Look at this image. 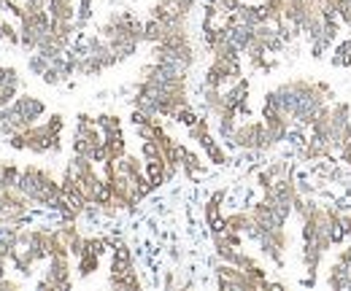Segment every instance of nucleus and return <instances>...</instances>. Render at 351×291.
Listing matches in <instances>:
<instances>
[{
    "label": "nucleus",
    "mask_w": 351,
    "mask_h": 291,
    "mask_svg": "<svg viewBox=\"0 0 351 291\" xmlns=\"http://www.w3.org/2000/svg\"><path fill=\"white\" fill-rule=\"evenodd\" d=\"M295 213L303 221V251H300V259H303V267H306L303 286H316V273L322 267V259L332 251V246H338L335 224H332V216H330L327 205H322L316 200H308V197L298 200Z\"/></svg>",
    "instance_id": "1"
},
{
    "label": "nucleus",
    "mask_w": 351,
    "mask_h": 291,
    "mask_svg": "<svg viewBox=\"0 0 351 291\" xmlns=\"http://www.w3.org/2000/svg\"><path fill=\"white\" fill-rule=\"evenodd\" d=\"M332 89L324 81H311V79H289L278 84L276 89L265 92V103L281 108L300 129H308L316 114L330 105Z\"/></svg>",
    "instance_id": "2"
},
{
    "label": "nucleus",
    "mask_w": 351,
    "mask_h": 291,
    "mask_svg": "<svg viewBox=\"0 0 351 291\" xmlns=\"http://www.w3.org/2000/svg\"><path fill=\"white\" fill-rule=\"evenodd\" d=\"M97 33L108 41V46L114 49V54L119 57V62H125L143 43V19H138L128 8L111 11L108 19L97 27Z\"/></svg>",
    "instance_id": "3"
},
{
    "label": "nucleus",
    "mask_w": 351,
    "mask_h": 291,
    "mask_svg": "<svg viewBox=\"0 0 351 291\" xmlns=\"http://www.w3.org/2000/svg\"><path fill=\"white\" fill-rule=\"evenodd\" d=\"M62 129H65V116L51 114L46 122H36L27 129L8 135V146L14 151H30V154H60L62 151Z\"/></svg>",
    "instance_id": "4"
},
{
    "label": "nucleus",
    "mask_w": 351,
    "mask_h": 291,
    "mask_svg": "<svg viewBox=\"0 0 351 291\" xmlns=\"http://www.w3.org/2000/svg\"><path fill=\"white\" fill-rule=\"evenodd\" d=\"M16 186L33 200V205H41L46 210H54L57 203L62 200L60 181L51 175V170H46L41 165L22 167V175H19V184Z\"/></svg>",
    "instance_id": "5"
},
{
    "label": "nucleus",
    "mask_w": 351,
    "mask_h": 291,
    "mask_svg": "<svg viewBox=\"0 0 351 291\" xmlns=\"http://www.w3.org/2000/svg\"><path fill=\"white\" fill-rule=\"evenodd\" d=\"M46 114V103L36 94H16L14 103H8L0 111V138L16 135L30 125H36Z\"/></svg>",
    "instance_id": "6"
},
{
    "label": "nucleus",
    "mask_w": 351,
    "mask_h": 291,
    "mask_svg": "<svg viewBox=\"0 0 351 291\" xmlns=\"http://www.w3.org/2000/svg\"><path fill=\"white\" fill-rule=\"evenodd\" d=\"M327 14L332 11H324L319 0H287L284 3V19L298 30V36H308L311 41L322 33Z\"/></svg>",
    "instance_id": "7"
},
{
    "label": "nucleus",
    "mask_w": 351,
    "mask_h": 291,
    "mask_svg": "<svg viewBox=\"0 0 351 291\" xmlns=\"http://www.w3.org/2000/svg\"><path fill=\"white\" fill-rule=\"evenodd\" d=\"M214 275H217V289L221 291H278L287 289L284 283H276L270 278H254L249 275L246 270L230 264V262H221L214 264Z\"/></svg>",
    "instance_id": "8"
},
{
    "label": "nucleus",
    "mask_w": 351,
    "mask_h": 291,
    "mask_svg": "<svg viewBox=\"0 0 351 291\" xmlns=\"http://www.w3.org/2000/svg\"><path fill=\"white\" fill-rule=\"evenodd\" d=\"M108 286L119 291H141L143 281L135 270V259L128 243L117 240L114 243V256H111V273H108Z\"/></svg>",
    "instance_id": "9"
},
{
    "label": "nucleus",
    "mask_w": 351,
    "mask_h": 291,
    "mask_svg": "<svg viewBox=\"0 0 351 291\" xmlns=\"http://www.w3.org/2000/svg\"><path fill=\"white\" fill-rule=\"evenodd\" d=\"M73 154L89 157L92 162L103 165V129L97 127V116L79 114L73 129Z\"/></svg>",
    "instance_id": "10"
},
{
    "label": "nucleus",
    "mask_w": 351,
    "mask_h": 291,
    "mask_svg": "<svg viewBox=\"0 0 351 291\" xmlns=\"http://www.w3.org/2000/svg\"><path fill=\"white\" fill-rule=\"evenodd\" d=\"M232 149H241V151H252V154H265L270 151L273 146H278L273 140V135L267 132L263 119H249V122H241L235 127V132L230 135L227 140Z\"/></svg>",
    "instance_id": "11"
},
{
    "label": "nucleus",
    "mask_w": 351,
    "mask_h": 291,
    "mask_svg": "<svg viewBox=\"0 0 351 291\" xmlns=\"http://www.w3.org/2000/svg\"><path fill=\"white\" fill-rule=\"evenodd\" d=\"M97 127L103 129V162H117L128 154V140H125V129L122 119L117 114H100Z\"/></svg>",
    "instance_id": "12"
},
{
    "label": "nucleus",
    "mask_w": 351,
    "mask_h": 291,
    "mask_svg": "<svg viewBox=\"0 0 351 291\" xmlns=\"http://www.w3.org/2000/svg\"><path fill=\"white\" fill-rule=\"evenodd\" d=\"M71 253H60V256H51L46 262L44 278L36 283L38 291H68L73 286V264H71Z\"/></svg>",
    "instance_id": "13"
},
{
    "label": "nucleus",
    "mask_w": 351,
    "mask_h": 291,
    "mask_svg": "<svg viewBox=\"0 0 351 291\" xmlns=\"http://www.w3.org/2000/svg\"><path fill=\"white\" fill-rule=\"evenodd\" d=\"M254 243L263 249V253L278 267V270H284V264H287V251H289V243H292L287 227L265 229V232H260V235L254 238Z\"/></svg>",
    "instance_id": "14"
},
{
    "label": "nucleus",
    "mask_w": 351,
    "mask_h": 291,
    "mask_svg": "<svg viewBox=\"0 0 351 291\" xmlns=\"http://www.w3.org/2000/svg\"><path fill=\"white\" fill-rule=\"evenodd\" d=\"M189 132V138L206 151V157H208V162L211 165H217V167H221V165H227L230 162V157H227V151H224V146H221L219 140L211 135V127H208V119L206 116H200L195 125L186 129Z\"/></svg>",
    "instance_id": "15"
},
{
    "label": "nucleus",
    "mask_w": 351,
    "mask_h": 291,
    "mask_svg": "<svg viewBox=\"0 0 351 291\" xmlns=\"http://www.w3.org/2000/svg\"><path fill=\"white\" fill-rule=\"evenodd\" d=\"M243 76V65L241 60H219L211 57V65L203 76V86H214V89H227L230 84H235Z\"/></svg>",
    "instance_id": "16"
},
{
    "label": "nucleus",
    "mask_w": 351,
    "mask_h": 291,
    "mask_svg": "<svg viewBox=\"0 0 351 291\" xmlns=\"http://www.w3.org/2000/svg\"><path fill=\"white\" fill-rule=\"evenodd\" d=\"M192 11H195V0H157L149 8V16L160 22H186Z\"/></svg>",
    "instance_id": "17"
},
{
    "label": "nucleus",
    "mask_w": 351,
    "mask_h": 291,
    "mask_svg": "<svg viewBox=\"0 0 351 291\" xmlns=\"http://www.w3.org/2000/svg\"><path fill=\"white\" fill-rule=\"evenodd\" d=\"M327 286L332 291H351V246L338 251V259L327 273Z\"/></svg>",
    "instance_id": "18"
},
{
    "label": "nucleus",
    "mask_w": 351,
    "mask_h": 291,
    "mask_svg": "<svg viewBox=\"0 0 351 291\" xmlns=\"http://www.w3.org/2000/svg\"><path fill=\"white\" fill-rule=\"evenodd\" d=\"M19 89H22V76H19V71H16L14 65H0V111H3L8 103L16 100Z\"/></svg>",
    "instance_id": "19"
},
{
    "label": "nucleus",
    "mask_w": 351,
    "mask_h": 291,
    "mask_svg": "<svg viewBox=\"0 0 351 291\" xmlns=\"http://www.w3.org/2000/svg\"><path fill=\"white\" fill-rule=\"evenodd\" d=\"M224 197H227V189H217V192H211V197H208V200H206V205H203L206 227H208L211 232L224 229V213H221V203H224Z\"/></svg>",
    "instance_id": "20"
},
{
    "label": "nucleus",
    "mask_w": 351,
    "mask_h": 291,
    "mask_svg": "<svg viewBox=\"0 0 351 291\" xmlns=\"http://www.w3.org/2000/svg\"><path fill=\"white\" fill-rule=\"evenodd\" d=\"M330 216H332V224H335V238H338V246L351 238V205H327Z\"/></svg>",
    "instance_id": "21"
},
{
    "label": "nucleus",
    "mask_w": 351,
    "mask_h": 291,
    "mask_svg": "<svg viewBox=\"0 0 351 291\" xmlns=\"http://www.w3.org/2000/svg\"><path fill=\"white\" fill-rule=\"evenodd\" d=\"M224 229L230 232H241V235H252L254 229V218H252V210H232L224 216Z\"/></svg>",
    "instance_id": "22"
},
{
    "label": "nucleus",
    "mask_w": 351,
    "mask_h": 291,
    "mask_svg": "<svg viewBox=\"0 0 351 291\" xmlns=\"http://www.w3.org/2000/svg\"><path fill=\"white\" fill-rule=\"evenodd\" d=\"M46 11L57 22H76V0H46Z\"/></svg>",
    "instance_id": "23"
},
{
    "label": "nucleus",
    "mask_w": 351,
    "mask_h": 291,
    "mask_svg": "<svg viewBox=\"0 0 351 291\" xmlns=\"http://www.w3.org/2000/svg\"><path fill=\"white\" fill-rule=\"evenodd\" d=\"M181 170L186 173V178H189V181H197V178L206 173V165H203V160H200L192 149H186V146H184V151H181Z\"/></svg>",
    "instance_id": "24"
},
{
    "label": "nucleus",
    "mask_w": 351,
    "mask_h": 291,
    "mask_svg": "<svg viewBox=\"0 0 351 291\" xmlns=\"http://www.w3.org/2000/svg\"><path fill=\"white\" fill-rule=\"evenodd\" d=\"M97 267H100V253L82 251V253L76 256V273H79V278H82V281L89 278V275H95V273H97Z\"/></svg>",
    "instance_id": "25"
},
{
    "label": "nucleus",
    "mask_w": 351,
    "mask_h": 291,
    "mask_svg": "<svg viewBox=\"0 0 351 291\" xmlns=\"http://www.w3.org/2000/svg\"><path fill=\"white\" fill-rule=\"evenodd\" d=\"M332 68H351V36L349 38H338L332 46V57H330Z\"/></svg>",
    "instance_id": "26"
},
{
    "label": "nucleus",
    "mask_w": 351,
    "mask_h": 291,
    "mask_svg": "<svg viewBox=\"0 0 351 291\" xmlns=\"http://www.w3.org/2000/svg\"><path fill=\"white\" fill-rule=\"evenodd\" d=\"M92 3L95 0H79V11H76V27H79V33H84V27L89 25V19H92Z\"/></svg>",
    "instance_id": "27"
},
{
    "label": "nucleus",
    "mask_w": 351,
    "mask_h": 291,
    "mask_svg": "<svg viewBox=\"0 0 351 291\" xmlns=\"http://www.w3.org/2000/svg\"><path fill=\"white\" fill-rule=\"evenodd\" d=\"M0 41L19 46V27H14L8 19H0Z\"/></svg>",
    "instance_id": "28"
},
{
    "label": "nucleus",
    "mask_w": 351,
    "mask_h": 291,
    "mask_svg": "<svg viewBox=\"0 0 351 291\" xmlns=\"http://www.w3.org/2000/svg\"><path fill=\"white\" fill-rule=\"evenodd\" d=\"M0 19H3V16H0Z\"/></svg>",
    "instance_id": "29"
}]
</instances>
